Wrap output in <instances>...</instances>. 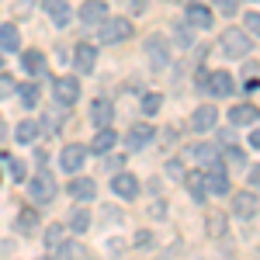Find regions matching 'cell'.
Segmentation results:
<instances>
[{
  "mask_svg": "<svg viewBox=\"0 0 260 260\" xmlns=\"http://www.w3.org/2000/svg\"><path fill=\"white\" fill-rule=\"evenodd\" d=\"M260 118L257 104H236V108H229V121L233 125H253Z\"/></svg>",
  "mask_w": 260,
  "mask_h": 260,
  "instance_id": "8fae6325",
  "label": "cell"
},
{
  "mask_svg": "<svg viewBox=\"0 0 260 260\" xmlns=\"http://www.w3.org/2000/svg\"><path fill=\"white\" fill-rule=\"evenodd\" d=\"M18 98H21L24 108H35V104H39V87H35V83H21V87H18Z\"/></svg>",
  "mask_w": 260,
  "mask_h": 260,
  "instance_id": "4316f807",
  "label": "cell"
},
{
  "mask_svg": "<svg viewBox=\"0 0 260 260\" xmlns=\"http://www.w3.org/2000/svg\"><path fill=\"white\" fill-rule=\"evenodd\" d=\"M111 191L118 194V198H136L139 194V180L132 177V174H115V180H111Z\"/></svg>",
  "mask_w": 260,
  "mask_h": 260,
  "instance_id": "ba28073f",
  "label": "cell"
},
{
  "mask_svg": "<svg viewBox=\"0 0 260 260\" xmlns=\"http://www.w3.org/2000/svg\"><path fill=\"white\" fill-rule=\"evenodd\" d=\"M222 233H225V215L222 212H208V236L222 240Z\"/></svg>",
  "mask_w": 260,
  "mask_h": 260,
  "instance_id": "484cf974",
  "label": "cell"
},
{
  "mask_svg": "<svg viewBox=\"0 0 260 260\" xmlns=\"http://www.w3.org/2000/svg\"><path fill=\"white\" fill-rule=\"evenodd\" d=\"M167 174H170L174 180H184V163H180V160H170V163H167Z\"/></svg>",
  "mask_w": 260,
  "mask_h": 260,
  "instance_id": "8d00e7d4",
  "label": "cell"
},
{
  "mask_svg": "<svg viewBox=\"0 0 260 260\" xmlns=\"http://www.w3.org/2000/svg\"><path fill=\"white\" fill-rule=\"evenodd\" d=\"M212 11L205 7V4H187V24H194V28H212Z\"/></svg>",
  "mask_w": 260,
  "mask_h": 260,
  "instance_id": "4fadbf2b",
  "label": "cell"
},
{
  "mask_svg": "<svg viewBox=\"0 0 260 260\" xmlns=\"http://www.w3.org/2000/svg\"><path fill=\"white\" fill-rule=\"evenodd\" d=\"M28 194H31V201H52L56 198V180H52V174L49 170H39L35 177H31V184H28Z\"/></svg>",
  "mask_w": 260,
  "mask_h": 260,
  "instance_id": "277c9868",
  "label": "cell"
},
{
  "mask_svg": "<svg viewBox=\"0 0 260 260\" xmlns=\"http://www.w3.org/2000/svg\"><path fill=\"white\" fill-rule=\"evenodd\" d=\"M229 160H233V167H243V149L233 146V149H229Z\"/></svg>",
  "mask_w": 260,
  "mask_h": 260,
  "instance_id": "ab89813d",
  "label": "cell"
},
{
  "mask_svg": "<svg viewBox=\"0 0 260 260\" xmlns=\"http://www.w3.org/2000/svg\"><path fill=\"white\" fill-rule=\"evenodd\" d=\"M115 142H118V132L104 125V128H101L98 136H94V142H90V149H94V153H108V149H111Z\"/></svg>",
  "mask_w": 260,
  "mask_h": 260,
  "instance_id": "d6986e66",
  "label": "cell"
},
{
  "mask_svg": "<svg viewBox=\"0 0 260 260\" xmlns=\"http://www.w3.org/2000/svg\"><path fill=\"white\" fill-rule=\"evenodd\" d=\"M0 62H4V52H0Z\"/></svg>",
  "mask_w": 260,
  "mask_h": 260,
  "instance_id": "bcb514c9",
  "label": "cell"
},
{
  "mask_svg": "<svg viewBox=\"0 0 260 260\" xmlns=\"http://www.w3.org/2000/svg\"><path fill=\"white\" fill-rule=\"evenodd\" d=\"M35 225H39V212H31V208H24V212L18 215V229H21V233H31Z\"/></svg>",
  "mask_w": 260,
  "mask_h": 260,
  "instance_id": "4dcf8cb0",
  "label": "cell"
},
{
  "mask_svg": "<svg viewBox=\"0 0 260 260\" xmlns=\"http://www.w3.org/2000/svg\"><path fill=\"white\" fill-rule=\"evenodd\" d=\"M246 35H257V39H260V14H257V11L246 14Z\"/></svg>",
  "mask_w": 260,
  "mask_h": 260,
  "instance_id": "e575fe53",
  "label": "cell"
},
{
  "mask_svg": "<svg viewBox=\"0 0 260 260\" xmlns=\"http://www.w3.org/2000/svg\"><path fill=\"white\" fill-rule=\"evenodd\" d=\"M174 39H177L180 49H191V28H187V24H177V28H174Z\"/></svg>",
  "mask_w": 260,
  "mask_h": 260,
  "instance_id": "d6a6232c",
  "label": "cell"
},
{
  "mask_svg": "<svg viewBox=\"0 0 260 260\" xmlns=\"http://www.w3.org/2000/svg\"><path fill=\"white\" fill-rule=\"evenodd\" d=\"M70 229L87 233V229H90V212H87V208H73V215H70Z\"/></svg>",
  "mask_w": 260,
  "mask_h": 260,
  "instance_id": "d4e9b609",
  "label": "cell"
},
{
  "mask_svg": "<svg viewBox=\"0 0 260 260\" xmlns=\"http://www.w3.org/2000/svg\"><path fill=\"white\" fill-rule=\"evenodd\" d=\"M205 90H212L215 98H229V94L236 90V83H233V77H229V73L215 70V73H208V80H205Z\"/></svg>",
  "mask_w": 260,
  "mask_h": 260,
  "instance_id": "5b68a950",
  "label": "cell"
},
{
  "mask_svg": "<svg viewBox=\"0 0 260 260\" xmlns=\"http://www.w3.org/2000/svg\"><path fill=\"white\" fill-rule=\"evenodd\" d=\"M160 104H163L160 94H146V98H142V111H146V115H156V111H160Z\"/></svg>",
  "mask_w": 260,
  "mask_h": 260,
  "instance_id": "1f68e13d",
  "label": "cell"
},
{
  "mask_svg": "<svg viewBox=\"0 0 260 260\" xmlns=\"http://www.w3.org/2000/svg\"><path fill=\"white\" fill-rule=\"evenodd\" d=\"M111 115H115V104H111V101H90V118H94V125H101V128H104V125H108V121H111Z\"/></svg>",
  "mask_w": 260,
  "mask_h": 260,
  "instance_id": "9a60e30c",
  "label": "cell"
},
{
  "mask_svg": "<svg viewBox=\"0 0 260 260\" xmlns=\"http://www.w3.org/2000/svg\"><path fill=\"white\" fill-rule=\"evenodd\" d=\"M205 191H212V194H229V177L222 174V167H215V170L205 177Z\"/></svg>",
  "mask_w": 260,
  "mask_h": 260,
  "instance_id": "ac0fdd59",
  "label": "cell"
},
{
  "mask_svg": "<svg viewBox=\"0 0 260 260\" xmlns=\"http://www.w3.org/2000/svg\"><path fill=\"white\" fill-rule=\"evenodd\" d=\"M146 56H149V70L153 73H163L167 70V62H170V45L163 35H149L146 39Z\"/></svg>",
  "mask_w": 260,
  "mask_h": 260,
  "instance_id": "3957f363",
  "label": "cell"
},
{
  "mask_svg": "<svg viewBox=\"0 0 260 260\" xmlns=\"http://www.w3.org/2000/svg\"><path fill=\"white\" fill-rule=\"evenodd\" d=\"M187 156H198L201 163H215V167H219V156H215V149H212V146H191V149H187Z\"/></svg>",
  "mask_w": 260,
  "mask_h": 260,
  "instance_id": "83f0119b",
  "label": "cell"
},
{
  "mask_svg": "<svg viewBox=\"0 0 260 260\" xmlns=\"http://www.w3.org/2000/svg\"><path fill=\"white\" fill-rule=\"evenodd\" d=\"M233 215H236V219H253V215H257V194L240 191V194L233 198Z\"/></svg>",
  "mask_w": 260,
  "mask_h": 260,
  "instance_id": "52a82bcc",
  "label": "cell"
},
{
  "mask_svg": "<svg viewBox=\"0 0 260 260\" xmlns=\"http://www.w3.org/2000/svg\"><path fill=\"white\" fill-rule=\"evenodd\" d=\"M39 128H42V125H35V121H21L18 128H14V139L28 146V142H35V139H39Z\"/></svg>",
  "mask_w": 260,
  "mask_h": 260,
  "instance_id": "603a6c76",
  "label": "cell"
},
{
  "mask_svg": "<svg viewBox=\"0 0 260 260\" xmlns=\"http://www.w3.org/2000/svg\"><path fill=\"white\" fill-rule=\"evenodd\" d=\"M98 62V49L94 45H77V73H90Z\"/></svg>",
  "mask_w": 260,
  "mask_h": 260,
  "instance_id": "e0dca14e",
  "label": "cell"
},
{
  "mask_svg": "<svg viewBox=\"0 0 260 260\" xmlns=\"http://www.w3.org/2000/svg\"><path fill=\"white\" fill-rule=\"evenodd\" d=\"M21 45V35L14 24H0V52H14Z\"/></svg>",
  "mask_w": 260,
  "mask_h": 260,
  "instance_id": "ffe728a7",
  "label": "cell"
},
{
  "mask_svg": "<svg viewBox=\"0 0 260 260\" xmlns=\"http://www.w3.org/2000/svg\"><path fill=\"white\" fill-rule=\"evenodd\" d=\"M149 215H153V219H163V215H167V205H163V201H153Z\"/></svg>",
  "mask_w": 260,
  "mask_h": 260,
  "instance_id": "f35d334b",
  "label": "cell"
},
{
  "mask_svg": "<svg viewBox=\"0 0 260 260\" xmlns=\"http://www.w3.org/2000/svg\"><path fill=\"white\" fill-rule=\"evenodd\" d=\"M250 184L260 191V167H253V170H250Z\"/></svg>",
  "mask_w": 260,
  "mask_h": 260,
  "instance_id": "b9f144b4",
  "label": "cell"
},
{
  "mask_svg": "<svg viewBox=\"0 0 260 260\" xmlns=\"http://www.w3.org/2000/svg\"><path fill=\"white\" fill-rule=\"evenodd\" d=\"M4 160H7V167H11V177L18 180H28V167H24V160H21V156H4Z\"/></svg>",
  "mask_w": 260,
  "mask_h": 260,
  "instance_id": "f1b7e54d",
  "label": "cell"
},
{
  "mask_svg": "<svg viewBox=\"0 0 260 260\" xmlns=\"http://www.w3.org/2000/svg\"><path fill=\"white\" fill-rule=\"evenodd\" d=\"M215 7H219L222 14L229 18V14H236V7H240V0H215Z\"/></svg>",
  "mask_w": 260,
  "mask_h": 260,
  "instance_id": "d590c367",
  "label": "cell"
},
{
  "mask_svg": "<svg viewBox=\"0 0 260 260\" xmlns=\"http://www.w3.org/2000/svg\"><path fill=\"white\" fill-rule=\"evenodd\" d=\"M184 180H187L194 201H205V177H201V174H184Z\"/></svg>",
  "mask_w": 260,
  "mask_h": 260,
  "instance_id": "f546056e",
  "label": "cell"
},
{
  "mask_svg": "<svg viewBox=\"0 0 260 260\" xmlns=\"http://www.w3.org/2000/svg\"><path fill=\"white\" fill-rule=\"evenodd\" d=\"M21 66H24L28 73H35V77H39V73H45V56H42L39 49H31V52H24V56H21Z\"/></svg>",
  "mask_w": 260,
  "mask_h": 260,
  "instance_id": "7402d4cb",
  "label": "cell"
},
{
  "mask_svg": "<svg viewBox=\"0 0 260 260\" xmlns=\"http://www.w3.org/2000/svg\"><path fill=\"white\" fill-rule=\"evenodd\" d=\"M56 98H59V104H77L80 101V83H77V77H59L56 80Z\"/></svg>",
  "mask_w": 260,
  "mask_h": 260,
  "instance_id": "8992f818",
  "label": "cell"
},
{
  "mask_svg": "<svg viewBox=\"0 0 260 260\" xmlns=\"http://www.w3.org/2000/svg\"><path fill=\"white\" fill-rule=\"evenodd\" d=\"M250 146H257V149H260V128H253V132H250Z\"/></svg>",
  "mask_w": 260,
  "mask_h": 260,
  "instance_id": "ee69618b",
  "label": "cell"
},
{
  "mask_svg": "<svg viewBox=\"0 0 260 260\" xmlns=\"http://www.w3.org/2000/svg\"><path fill=\"white\" fill-rule=\"evenodd\" d=\"M28 11H31V0H18V14H21V18H24Z\"/></svg>",
  "mask_w": 260,
  "mask_h": 260,
  "instance_id": "7bdbcfd3",
  "label": "cell"
},
{
  "mask_svg": "<svg viewBox=\"0 0 260 260\" xmlns=\"http://www.w3.org/2000/svg\"><path fill=\"white\" fill-rule=\"evenodd\" d=\"M104 18H108V4H101V0H87L80 7V21L87 24H101Z\"/></svg>",
  "mask_w": 260,
  "mask_h": 260,
  "instance_id": "7c38bea8",
  "label": "cell"
},
{
  "mask_svg": "<svg viewBox=\"0 0 260 260\" xmlns=\"http://www.w3.org/2000/svg\"><path fill=\"white\" fill-rule=\"evenodd\" d=\"M153 136H156V132H153V125H136V128H128L125 142H128V149H142Z\"/></svg>",
  "mask_w": 260,
  "mask_h": 260,
  "instance_id": "2e32d148",
  "label": "cell"
},
{
  "mask_svg": "<svg viewBox=\"0 0 260 260\" xmlns=\"http://www.w3.org/2000/svg\"><path fill=\"white\" fill-rule=\"evenodd\" d=\"M83 160H87V146H66L62 156H59L62 170H70V174H77V170L83 167Z\"/></svg>",
  "mask_w": 260,
  "mask_h": 260,
  "instance_id": "9c48e42d",
  "label": "cell"
},
{
  "mask_svg": "<svg viewBox=\"0 0 260 260\" xmlns=\"http://www.w3.org/2000/svg\"><path fill=\"white\" fill-rule=\"evenodd\" d=\"M215 118H219V115H215V108H212V104H205V108H198V111H194V128H198V132H208V128H212V125H215Z\"/></svg>",
  "mask_w": 260,
  "mask_h": 260,
  "instance_id": "44dd1931",
  "label": "cell"
},
{
  "mask_svg": "<svg viewBox=\"0 0 260 260\" xmlns=\"http://www.w3.org/2000/svg\"><path fill=\"white\" fill-rule=\"evenodd\" d=\"M42 7L56 24H70V4L66 0H42Z\"/></svg>",
  "mask_w": 260,
  "mask_h": 260,
  "instance_id": "5bb4252c",
  "label": "cell"
},
{
  "mask_svg": "<svg viewBox=\"0 0 260 260\" xmlns=\"http://www.w3.org/2000/svg\"><path fill=\"white\" fill-rule=\"evenodd\" d=\"M66 191H70L77 201H90L94 194H98V184H94V180H87V177H77V180H70V184H66Z\"/></svg>",
  "mask_w": 260,
  "mask_h": 260,
  "instance_id": "30bf717a",
  "label": "cell"
},
{
  "mask_svg": "<svg viewBox=\"0 0 260 260\" xmlns=\"http://www.w3.org/2000/svg\"><path fill=\"white\" fill-rule=\"evenodd\" d=\"M18 87H14V80L11 77H0V98H7V94H14Z\"/></svg>",
  "mask_w": 260,
  "mask_h": 260,
  "instance_id": "74e56055",
  "label": "cell"
},
{
  "mask_svg": "<svg viewBox=\"0 0 260 260\" xmlns=\"http://www.w3.org/2000/svg\"><path fill=\"white\" fill-rule=\"evenodd\" d=\"M0 142H4V121H0Z\"/></svg>",
  "mask_w": 260,
  "mask_h": 260,
  "instance_id": "f6af8a7d",
  "label": "cell"
},
{
  "mask_svg": "<svg viewBox=\"0 0 260 260\" xmlns=\"http://www.w3.org/2000/svg\"><path fill=\"white\" fill-rule=\"evenodd\" d=\"M132 35V21L128 18H104L101 21V42L104 45H118Z\"/></svg>",
  "mask_w": 260,
  "mask_h": 260,
  "instance_id": "7a4b0ae2",
  "label": "cell"
},
{
  "mask_svg": "<svg viewBox=\"0 0 260 260\" xmlns=\"http://www.w3.org/2000/svg\"><path fill=\"white\" fill-rule=\"evenodd\" d=\"M56 250H59L56 260H83V246H80V243H66V240H62Z\"/></svg>",
  "mask_w": 260,
  "mask_h": 260,
  "instance_id": "cb8c5ba5",
  "label": "cell"
},
{
  "mask_svg": "<svg viewBox=\"0 0 260 260\" xmlns=\"http://www.w3.org/2000/svg\"><path fill=\"white\" fill-rule=\"evenodd\" d=\"M42 260H49V257H42Z\"/></svg>",
  "mask_w": 260,
  "mask_h": 260,
  "instance_id": "7dc6e473",
  "label": "cell"
},
{
  "mask_svg": "<svg viewBox=\"0 0 260 260\" xmlns=\"http://www.w3.org/2000/svg\"><path fill=\"white\" fill-rule=\"evenodd\" d=\"M59 243H62V225H49V229H45V246L56 250Z\"/></svg>",
  "mask_w": 260,
  "mask_h": 260,
  "instance_id": "836d02e7",
  "label": "cell"
},
{
  "mask_svg": "<svg viewBox=\"0 0 260 260\" xmlns=\"http://www.w3.org/2000/svg\"><path fill=\"white\" fill-rule=\"evenodd\" d=\"M250 49H253V39H250L243 28H225V35H222V52H225L229 59H246Z\"/></svg>",
  "mask_w": 260,
  "mask_h": 260,
  "instance_id": "6da1fadb",
  "label": "cell"
},
{
  "mask_svg": "<svg viewBox=\"0 0 260 260\" xmlns=\"http://www.w3.org/2000/svg\"><path fill=\"white\" fill-rule=\"evenodd\" d=\"M149 243H153V236H149L146 229H142V233H136V246H149Z\"/></svg>",
  "mask_w": 260,
  "mask_h": 260,
  "instance_id": "60d3db41",
  "label": "cell"
}]
</instances>
